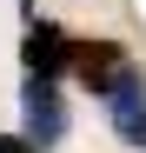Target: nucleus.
Segmentation results:
<instances>
[{
    "label": "nucleus",
    "instance_id": "f257e3e1",
    "mask_svg": "<svg viewBox=\"0 0 146 153\" xmlns=\"http://www.w3.org/2000/svg\"><path fill=\"white\" fill-rule=\"evenodd\" d=\"M20 133H27L40 153L66 140V93H60V80L27 73V87H20Z\"/></svg>",
    "mask_w": 146,
    "mask_h": 153
},
{
    "label": "nucleus",
    "instance_id": "f03ea898",
    "mask_svg": "<svg viewBox=\"0 0 146 153\" xmlns=\"http://www.w3.org/2000/svg\"><path fill=\"white\" fill-rule=\"evenodd\" d=\"M100 107H106V120H113V133L119 140H126V146H139L146 153V67H119V80L106 87V100H100Z\"/></svg>",
    "mask_w": 146,
    "mask_h": 153
},
{
    "label": "nucleus",
    "instance_id": "7ed1b4c3",
    "mask_svg": "<svg viewBox=\"0 0 146 153\" xmlns=\"http://www.w3.org/2000/svg\"><path fill=\"white\" fill-rule=\"evenodd\" d=\"M119 67H126V47L119 40H106V33H73V80H80L93 100H106V87L119 80Z\"/></svg>",
    "mask_w": 146,
    "mask_h": 153
},
{
    "label": "nucleus",
    "instance_id": "20e7f679",
    "mask_svg": "<svg viewBox=\"0 0 146 153\" xmlns=\"http://www.w3.org/2000/svg\"><path fill=\"white\" fill-rule=\"evenodd\" d=\"M20 67L40 73V80H60V73H73V33L60 27V20H33L27 40H20Z\"/></svg>",
    "mask_w": 146,
    "mask_h": 153
},
{
    "label": "nucleus",
    "instance_id": "39448f33",
    "mask_svg": "<svg viewBox=\"0 0 146 153\" xmlns=\"http://www.w3.org/2000/svg\"><path fill=\"white\" fill-rule=\"evenodd\" d=\"M0 153H40V146H33L27 133H0Z\"/></svg>",
    "mask_w": 146,
    "mask_h": 153
}]
</instances>
